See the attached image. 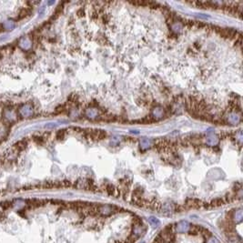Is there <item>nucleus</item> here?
Here are the masks:
<instances>
[{
    "mask_svg": "<svg viewBox=\"0 0 243 243\" xmlns=\"http://www.w3.org/2000/svg\"><path fill=\"white\" fill-rule=\"evenodd\" d=\"M57 127H58V124H56V123H48L45 126L46 128H55Z\"/></svg>",
    "mask_w": 243,
    "mask_h": 243,
    "instance_id": "obj_12",
    "label": "nucleus"
},
{
    "mask_svg": "<svg viewBox=\"0 0 243 243\" xmlns=\"http://www.w3.org/2000/svg\"><path fill=\"white\" fill-rule=\"evenodd\" d=\"M19 113L23 117H29L33 115L34 109L31 105L29 104H25L22 107H20L19 109Z\"/></svg>",
    "mask_w": 243,
    "mask_h": 243,
    "instance_id": "obj_1",
    "label": "nucleus"
},
{
    "mask_svg": "<svg viewBox=\"0 0 243 243\" xmlns=\"http://www.w3.org/2000/svg\"><path fill=\"white\" fill-rule=\"evenodd\" d=\"M28 15V9H23L20 12V14H19V18H26Z\"/></svg>",
    "mask_w": 243,
    "mask_h": 243,
    "instance_id": "obj_10",
    "label": "nucleus"
},
{
    "mask_svg": "<svg viewBox=\"0 0 243 243\" xmlns=\"http://www.w3.org/2000/svg\"><path fill=\"white\" fill-rule=\"evenodd\" d=\"M26 147V142L24 140H20L17 142L16 145H14V150H16L17 151H21L25 150Z\"/></svg>",
    "mask_w": 243,
    "mask_h": 243,
    "instance_id": "obj_4",
    "label": "nucleus"
},
{
    "mask_svg": "<svg viewBox=\"0 0 243 243\" xmlns=\"http://www.w3.org/2000/svg\"><path fill=\"white\" fill-rule=\"evenodd\" d=\"M228 120H229V122H231L233 124H237L239 121V117L237 114H231L228 117Z\"/></svg>",
    "mask_w": 243,
    "mask_h": 243,
    "instance_id": "obj_7",
    "label": "nucleus"
},
{
    "mask_svg": "<svg viewBox=\"0 0 243 243\" xmlns=\"http://www.w3.org/2000/svg\"><path fill=\"white\" fill-rule=\"evenodd\" d=\"M3 117L7 122H14L15 120H17V114L12 109H5L3 112Z\"/></svg>",
    "mask_w": 243,
    "mask_h": 243,
    "instance_id": "obj_2",
    "label": "nucleus"
},
{
    "mask_svg": "<svg viewBox=\"0 0 243 243\" xmlns=\"http://www.w3.org/2000/svg\"><path fill=\"white\" fill-rule=\"evenodd\" d=\"M18 46H19L22 49H24V50H28V49L31 48V47H32V42H31V40H30L29 37L25 36V37H22V38L19 40Z\"/></svg>",
    "mask_w": 243,
    "mask_h": 243,
    "instance_id": "obj_3",
    "label": "nucleus"
},
{
    "mask_svg": "<svg viewBox=\"0 0 243 243\" xmlns=\"http://www.w3.org/2000/svg\"><path fill=\"white\" fill-rule=\"evenodd\" d=\"M86 115H87L88 117L94 118V117H96L98 116V111H97L96 109H89L87 110Z\"/></svg>",
    "mask_w": 243,
    "mask_h": 243,
    "instance_id": "obj_6",
    "label": "nucleus"
},
{
    "mask_svg": "<svg viewBox=\"0 0 243 243\" xmlns=\"http://www.w3.org/2000/svg\"><path fill=\"white\" fill-rule=\"evenodd\" d=\"M140 145L142 146V147H147L148 146H150V140L144 139L140 141Z\"/></svg>",
    "mask_w": 243,
    "mask_h": 243,
    "instance_id": "obj_11",
    "label": "nucleus"
},
{
    "mask_svg": "<svg viewBox=\"0 0 243 243\" xmlns=\"http://www.w3.org/2000/svg\"><path fill=\"white\" fill-rule=\"evenodd\" d=\"M15 26H16V24L15 22L13 21V20H7L4 23V28L5 29L7 30H12V29H14L15 28Z\"/></svg>",
    "mask_w": 243,
    "mask_h": 243,
    "instance_id": "obj_5",
    "label": "nucleus"
},
{
    "mask_svg": "<svg viewBox=\"0 0 243 243\" xmlns=\"http://www.w3.org/2000/svg\"><path fill=\"white\" fill-rule=\"evenodd\" d=\"M153 114L156 116V117H160L162 115H163V109H160V107H158V109H154V112H153Z\"/></svg>",
    "mask_w": 243,
    "mask_h": 243,
    "instance_id": "obj_9",
    "label": "nucleus"
},
{
    "mask_svg": "<svg viewBox=\"0 0 243 243\" xmlns=\"http://www.w3.org/2000/svg\"><path fill=\"white\" fill-rule=\"evenodd\" d=\"M207 143H208L209 145L214 146V145H216V144L218 143V139L216 138V137H214V136H212V137H209V138H208Z\"/></svg>",
    "mask_w": 243,
    "mask_h": 243,
    "instance_id": "obj_8",
    "label": "nucleus"
}]
</instances>
